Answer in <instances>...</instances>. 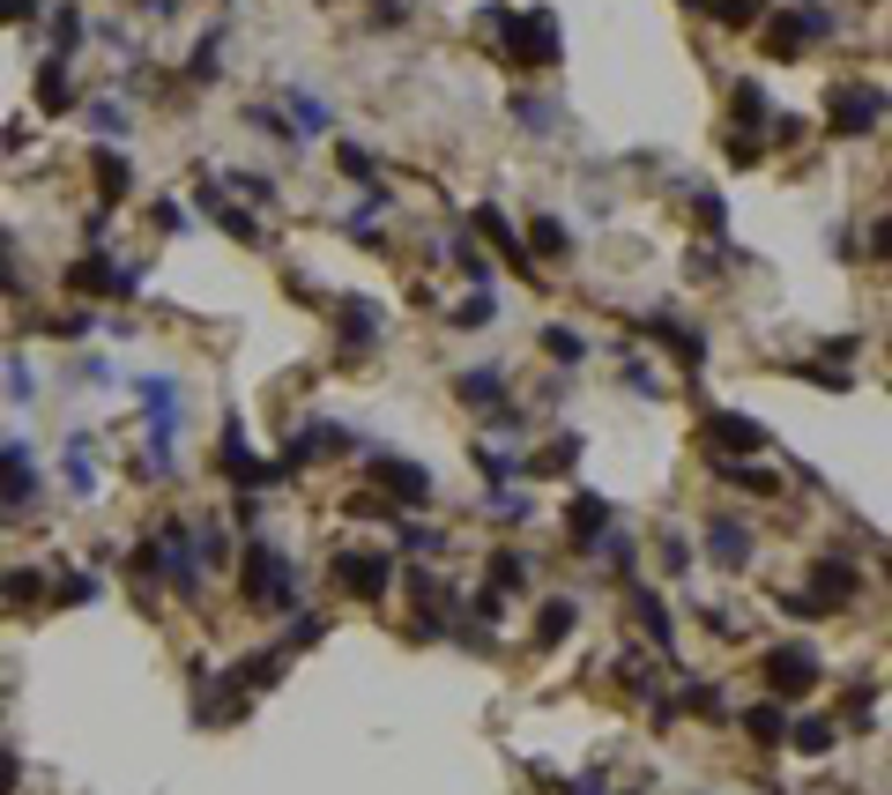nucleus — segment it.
Returning <instances> with one entry per match:
<instances>
[{
  "label": "nucleus",
  "instance_id": "4468645a",
  "mask_svg": "<svg viewBox=\"0 0 892 795\" xmlns=\"http://www.w3.org/2000/svg\"><path fill=\"white\" fill-rule=\"evenodd\" d=\"M68 283H75L83 297H112L120 291V268H112V253H83V260L68 268Z\"/></svg>",
  "mask_w": 892,
  "mask_h": 795
},
{
  "label": "nucleus",
  "instance_id": "09e8293b",
  "mask_svg": "<svg viewBox=\"0 0 892 795\" xmlns=\"http://www.w3.org/2000/svg\"><path fill=\"white\" fill-rule=\"evenodd\" d=\"M52 23H60V45H83V15H75V8H60Z\"/></svg>",
  "mask_w": 892,
  "mask_h": 795
},
{
  "label": "nucleus",
  "instance_id": "dca6fc26",
  "mask_svg": "<svg viewBox=\"0 0 892 795\" xmlns=\"http://www.w3.org/2000/svg\"><path fill=\"white\" fill-rule=\"evenodd\" d=\"M89 164H97V186H105V209H120V201L134 194L127 157H120V149H89Z\"/></svg>",
  "mask_w": 892,
  "mask_h": 795
},
{
  "label": "nucleus",
  "instance_id": "603ef678",
  "mask_svg": "<svg viewBox=\"0 0 892 795\" xmlns=\"http://www.w3.org/2000/svg\"><path fill=\"white\" fill-rule=\"evenodd\" d=\"M565 795H610V788H602V773H581V781H573Z\"/></svg>",
  "mask_w": 892,
  "mask_h": 795
},
{
  "label": "nucleus",
  "instance_id": "aec40b11",
  "mask_svg": "<svg viewBox=\"0 0 892 795\" xmlns=\"http://www.w3.org/2000/svg\"><path fill=\"white\" fill-rule=\"evenodd\" d=\"M744 729H752V744H781L789 736V713H781V699H759V707H744Z\"/></svg>",
  "mask_w": 892,
  "mask_h": 795
},
{
  "label": "nucleus",
  "instance_id": "a19ab883",
  "mask_svg": "<svg viewBox=\"0 0 892 795\" xmlns=\"http://www.w3.org/2000/svg\"><path fill=\"white\" fill-rule=\"evenodd\" d=\"M89 126H97V134H120V126H127V112H120V105H105V97H97V105H89Z\"/></svg>",
  "mask_w": 892,
  "mask_h": 795
},
{
  "label": "nucleus",
  "instance_id": "1a4fd4ad",
  "mask_svg": "<svg viewBox=\"0 0 892 795\" xmlns=\"http://www.w3.org/2000/svg\"><path fill=\"white\" fill-rule=\"evenodd\" d=\"M752 528H744V521H736V513H722V521H714V528H707V558H714V565H729V573H744V565H752Z\"/></svg>",
  "mask_w": 892,
  "mask_h": 795
},
{
  "label": "nucleus",
  "instance_id": "7ed1b4c3",
  "mask_svg": "<svg viewBox=\"0 0 892 795\" xmlns=\"http://www.w3.org/2000/svg\"><path fill=\"white\" fill-rule=\"evenodd\" d=\"M335 580H342V595L372 602V595H387V580H394V558H387V550H342Z\"/></svg>",
  "mask_w": 892,
  "mask_h": 795
},
{
  "label": "nucleus",
  "instance_id": "7c9ffc66",
  "mask_svg": "<svg viewBox=\"0 0 892 795\" xmlns=\"http://www.w3.org/2000/svg\"><path fill=\"white\" fill-rule=\"evenodd\" d=\"M714 476H722V484H736V491H781L766 468H744V461H714Z\"/></svg>",
  "mask_w": 892,
  "mask_h": 795
},
{
  "label": "nucleus",
  "instance_id": "39448f33",
  "mask_svg": "<svg viewBox=\"0 0 892 795\" xmlns=\"http://www.w3.org/2000/svg\"><path fill=\"white\" fill-rule=\"evenodd\" d=\"M885 112V89L878 83H841L833 89V134H870Z\"/></svg>",
  "mask_w": 892,
  "mask_h": 795
},
{
  "label": "nucleus",
  "instance_id": "20e7f679",
  "mask_svg": "<svg viewBox=\"0 0 892 795\" xmlns=\"http://www.w3.org/2000/svg\"><path fill=\"white\" fill-rule=\"evenodd\" d=\"M699 431H707V447H714V454H759V447H766V424L759 417H736V409H707Z\"/></svg>",
  "mask_w": 892,
  "mask_h": 795
},
{
  "label": "nucleus",
  "instance_id": "6ab92c4d",
  "mask_svg": "<svg viewBox=\"0 0 892 795\" xmlns=\"http://www.w3.org/2000/svg\"><path fill=\"white\" fill-rule=\"evenodd\" d=\"M380 484L387 491H402V505H431V476L425 468H410V461H380Z\"/></svg>",
  "mask_w": 892,
  "mask_h": 795
},
{
  "label": "nucleus",
  "instance_id": "a211bd4d",
  "mask_svg": "<svg viewBox=\"0 0 892 795\" xmlns=\"http://www.w3.org/2000/svg\"><path fill=\"white\" fill-rule=\"evenodd\" d=\"M454 394H462V402H476V409H499V402H506V372L476 365V372H462V379H454Z\"/></svg>",
  "mask_w": 892,
  "mask_h": 795
},
{
  "label": "nucleus",
  "instance_id": "79ce46f5",
  "mask_svg": "<svg viewBox=\"0 0 892 795\" xmlns=\"http://www.w3.org/2000/svg\"><path fill=\"white\" fill-rule=\"evenodd\" d=\"M662 573H692V543H684V536L662 543Z\"/></svg>",
  "mask_w": 892,
  "mask_h": 795
},
{
  "label": "nucleus",
  "instance_id": "393cba45",
  "mask_svg": "<svg viewBox=\"0 0 892 795\" xmlns=\"http://www.w3.org/2000/svg\"><path fill=\"white\" fill-rule=\"evenodd\" d=\"M736 120H744V134H759V120H773V97H766V83H736Z\"/></svg>",
  "mask_w": 892,
  "mask_h": 795
},
{
  "label": "nucleus",
  "instance_id": "f03ea898",
  "mask_svg": "<svg viewBox=\"0 0 892 795\" xmlns=\"http://www.w3.org/2000/svg\"><path fill=\"white\" fill-rule=\"evenodd\" d=\"M759 670H766V684H773V699H796V692L818 684V655H810L804 639H789V647H773V655H766Z\"/></svg>",
  "mask_w": 892,
  "mask_h": 795
},
{
  "label": "nucleus",
  "instance_id": "c756f323",
  "mask_svg": "<svg viewBox=\"0 0 892 795\" xmlns=\"http://www.w3.org/2000/svg\"><path fill=\"white\" fill-rule=\"evenodd\" d=\"M239 684H246V692H260V684H276V676H283V655H246V662H239Z\"/></svg>",
  "mask_w": 892,
  "mask_h": 795
},
{
  "label": "nucleus",
  "instance_id": "b1692460",
  "mask_svg": "<svg viewBox=\"0 0 892 795\" xmlns=\"http://www.w3.org/2000/svg\"><path fill=\"white\" fill-rule=\"evenodd\" d=\"M38 105H45V112H68V105H75V89H68V60H45V68H38Z\"/></svg>",
  "mask_w": 892,
  "mask_h": 795
},
{
  "label": "nucleus",
  "instance_id": "a878e982",
  "mask_svg": "<svg viewBox=\"0 0 892 795\" xmlns=\"http://www.w3.org/2000/svg\"><path fill=\"white\" fill-rule=\"evenodd\" d=\"M38 595H45V573H38V565L0 573V602H15V610H23V602H38Z\"/></svg>",
  "mask_w": 892,
  "mask_h": 795
},
{
  "label": "nucleus",
  "instance_id": "3c124183",
  "mask_svg": "<svg viewBox=\"0 0 892 795\" xmlns=\"http://www.w3.org/2000/svg\"><path fill=\"white\" fill-rule=\"evenodd\" d=\"M8 260H15V253L0 246V297H15V291H23V276H15V268H8Z\"/></svg>",
  "mask_w": 892,
  "mask_h": 795
},
{
  "label": "nucleus",
  "instance_id": "de8ad7c7",
  "mask_svg": "<svg viewBox=\"0 0 892 795\" xmlns=\"http://www.w3.org/2000/svg\"><path fill=\"white\" fill-rule=\"evenodd\" d=\"M439 543H447L439 528H402V550H439Z\"/></svg>",
  "mask_w": 892,
  "mask_h": 795
},
{
  "label": "nucleus",
  "instance_id": "0eeeda50",
  "mask_svg": "<svg viewBox=\"0 0 892 795\" xmlns=\"http://www.w3.org/2000/svg\"><path fill=\"white\" fill-rule=\"evenodd\" d=\"M320 454H350V431L342 424H297L291 447H283V468H305V461H320Z\"/></svg>",
  "mask_w": 892,
  "mask_h": 795
},
{
  "label": "nucleus",
  "instance_id": "e433bc0d",
  "mask_svg": "<svg viewBox=\"0 0 892 795\" xmlns=\"http://www.w3.org/2000/svg\"><path fill=\"white\" fill-rule=\"evenodd\" d=\"M573 461H581V439L565 431V439H558V447H551L543 461H536V468H543V476H558V468H573Z\"/></svg>",
  "mask_w": 892,
  "mask_h": 795
},
{
  "label": "nucleus",
  "instance_id": "c85d7f7f",
  "mask_svg": "<svg viewBox=\"0 0 892 795\" xmlns=\"http://www.w3.org/2000/svg\"><path fill=\"white\" fill-rule=\"evenodd\" d=\"M216 52H223V23H216L209 38L194 45V60H186V83H216Z\"/></svg>",
  "mask_w": 892,
  "mask_h": 795
},
{
  "label": "nucleus",
  "instance_id": "412c9836",
  "mask_svg": "<svg viewBox=\"0 0 892 795\" xmlns=\"http://www.w3.org/2000/svg\"><path fill=\"white\" fill-rule=\"evenodd\" d=\"M372 335H380V305L350 297V305H342V350H365Z\"/></svg>",
  "mask_w": 892,
  "mask_h": 795
},
{
  "label": "nucleus",
  "instance_id": "c9c22d12",
  "mask_svg": "<svg viewBox=\"0 0 892 795\" xmlns=\"http://www.w3.org/2000/svg\"><path fill=\"white\" fill-rule=\"evenodd\" d=\"M573 246V238H565V223H558V216H543V223H536V238H528V253H565Z\"/></svg>",
  "mask_w": 892,
  "mask_h": 795
},
{
  "label": "nucleus",
  "instance_id": "f257e3e1",
  "mask_svg": "<svg viewBox=\"0 0 892 795\" xmlns=\"http://www.w3.org/2000/svg\"><path fill=\"white\" fill-rule=\"evenodd\" d=\"M246 595L268 610H297V573L276 543H246Z\"/></svg>",
  "mask_w": 892,
  "mask_h": 795
},
{
  "label": "nucleus",
  "instance_id": "cd10ccee",
  "mask_svg": "<svg viewBox=\"0 0 892 795\" xmlns=\"http://www.w3.org/2000/svg\"><path fill=\"white\" fill-rule=\"evenodd\" d=\"M491 587H528V550H491Z\"/></svg>",
  "mask_w": 892,
  "mask_h": 795
},
{
  "label": "nucleus",
  "instance_id": "ddd939ff",
  "mask_svg": "<svg viewBox=\"0 0 892 795\" xmlns=\"http://www.w3.org/2000/svg\"><path fill=\"white\" fill-rule=\"evenodd\" d=\"M633 617H639V632H647L662 655L677 647V625H670V610H662V595H655V587H633Z\"/></svg>",
  "mask_w": 892,
  "mask_h": 795
},
{
  "label": "nucleus",
  "instance_id": "58836bf2",
  "mask_svg": "<svg viewBox=\"0 0 892 795\" xmlns=\"http://www.w3.org/2000/svg\"><path fill=\"white\" fill-rule=\"evenodd\" d=\"M75 602H97V580L75 573V580H60V610H75Z\"/></svg>",
  "mask_w": 892,
  "mask_h": 795
},
{
  "label": "nucleus",
  "instance_id": "49530a36",
  "mask_svg": "<svg viewBox=\"0 0 892 795\" xmlns=\"http://www.w3.org/2000/svg\"><path fill=\"white\" fill-rule=\"evenodd\" d=\"M335 164L350 171V179H372V157H365V149H335Z\"/></svg>",
  "mask_w": 892,
  "mask_h": 795
},
{
  "label": "nucleus",
  "instance_id": "c03bdc74",
  "mask_svg": "<svg viewBox=\"0 0 892 795\" xmlns=\"http://www.w3.org/2000/svg\"><path fill=\"white\" fill-rule=\"evenodd\" d=\"M684 707H692V713H722V692H714V684H692V692H684Z\"/></svg>",
  "mask_w": 892,
  "mask_h": 795
},
{
  "label": "nucleus",
  "instance_id": "9d476101",
  "mask_svg": "<svg viewBox=\"0 0 892 795\" xmlns=\"http://www.w3.org/2000/svg\"><path fill=\"white\" fill-rule=\"evenodd\" d=\"M610 521H618V513H610V499H595V491H581V499L565 505V536L581 550H588L595 536H610Z\"/></svg>",
  "mask_w": 892,
  "mask_h": 795
},
{
  "label": "nucleus",
  "instance_id": "8fccbe9b",
  "mask_svg": "<svg viewBox=\"0 0 892 795\" xmlns=\"http://www.w3.org/2000/svg\"><path fill=\"white\" fill-rule=\"evenodd\" d=\"M15 781H23V758H15V751H0V795L15 788Z\"/></svg>",
  "mask_w": 892,
  "mask_h": 795
},
{
  "label": "nucleus",
  "instance_id": "6e6552de",
  "mask_svg": "<svg viewBox=\"0 0 892 795\" xmlns=\"http://www.w3.org/2000/svg\"><path fill=\"white\" fill-rule=\"evenodd\" d=\"M781 30H773V52H804V45L833 38V15L826 8H789V15H773Z\"/></svg>",
  "mask_w": 892,
  "mask_h": 795
},
{
  "label": "nucleus",
  "instance_id": "2f4dec72",
  "mask_svg": "<svg viewBox=\"0 0 892 795\" xmlns=\"http://www.w3.org/2000/svg\"><path fill=\"white\" fill-rule=\"evenodd\" d=\"M454 268H462V276L476 283V291L491 283V260H484V246H476V238H454Z\"/></svg>",
  "mask_w": 892,
  "mask_h": 795
},
{
  "label": "nucleus",
  "instance_id": "bb28decb",
  "mask_svg": "<svg viewBox=\"0 0 892 795\" xmlns=\"http://www.w3.org/2000/svg\"><path fill=\"white\" fill-rule=\"evenodd\" d=\"M491 313H499V297H491V283H484L476 297H462V305L447 313V328H491Z\"/></svg>",
  "mask_w": 892,
  "mask_h": 795
},
{
  "label": "nucleus",
  "instance_id": "5701e85b",
  "mask_svg": "<svg viewBox=\"0 0 892 795\" xmlns=\"http://www.w3.org/2000/svg\"><path fill=\"white\" fill-rule=\"evenodd\" d=\"M833 736H841V729L810 713V721H789V736H781V744H796L804 758H826V751H833Z\"/></svg>",
  "mask_w": 892,
  "mask_h": 795
},
{
  "label": "nucleus",
  "instance_id": "ea45409f",
  "mask_svg": "<svg viewBox=\"0 0 892 795\" xmlns=\"http://www.w3.org/2000/svg\"><path fill=\"white\" fill-rule=\"evenodd\" d=\"M328 126V105L320 97H297V134H320Z\"/></svg>",
  "mask_w": 892,
  "mask_h": 795
},
{
  "label": "nucleus",
  "instance_id": "a18cd8bd",
  "mask_svg": "<svg viewBox=\"0 0 892 795\" xmlns=\"http://www.w3.org/2000/svg\"><path fill=\"white\" fill-rule=\"evenodd\" d=\"M52 328H60V335H97V313H60Z\"/></svg>",
  "mask_w": 892,
  "mask_h": 795
},
{
  "label": "nucleus",
  "instance_id": "423d86ee",
  "mask_svg": "<svg viewBox=\"0 0 892 795\" xmlns=\"http://www.w3.org/2000/svg\"><path fill=\"white\" fill-rule=\"evenodd\" d=\"M841 602H855V565L848 558H826V565H818V573H810V595L804 602H796V610H841Z\"/></svg>",
  "mask_w": 892,
  "mask_h": 795
},
{
  "label": "nucleus",
  "instance_id": "72a5a7b5",
  "mask_svg": "<svg viewBox=\"0 0 892 795\" xmlns=\"http://www.w3.org/2000/svg\"><path fill=\"white\" fill-rule=\"evenodd\" d=\"M8 402H38V372L23 357H8Z\"/></svg>",
  "mask_w": 892,
  "mask_h": 795
},
{
  "label": "nucleus",
  "instance_id": "4c0bfd02",
  "mask_svg": "<svg viewBox=\"0 0 892 795\" xmlns=\"http://www.w3.org/2000/svg\"><path fill=\"white\" fill-rule=\"evenodd\" d=\"M491 513H499V521H528V491H491Z\"/></svg>",
  "mask_w": 892,
  "mask_h": 795
},
{
  "label": "nucleus",
  "instance_id": "9b49d317",
  "mask_svg": "<svg viewBox=\"0 0 892 795\" xmlns=\"http://www.w3.org/2000/svg\"><path fill=\"white\" fill-rule=\"evenodd\" d=\"M639 328L670 342V357H677V365H699V357H707V335H699V328H677V313H647Z\"/></svg>",
  "mask_w": 892,
  "mask_h": 795
},
{
  "label": "nucleus",
  "instance_id": "473e14b6",
  "mask_svg": "<svg viewBox=\"0 0 892 795\" xmlns=\"http://www.w3.org/2000/svg\"><path fill=\"white\" fill-rule=\"evenodd\" d=\"M543 350H551L558 365H581V357H588V342L573 335V328H551V335H543Z\"/></svg>",
  "mask_w": 892,
  "mask_h": 795
},
{
  "label": "nucleus",
  "instance_id": "2eb2a0df",
  "mask_svg": "<svg viewBox=\"0 0 892 795\" xmlns=\"http://www.w3.org/2000/svg\"><path fill=\"white\" fill-rule=\"evenodd\" d=\"M573 625H581V602H573V595H551V602L536 610V647H558V639H573Z\"/></svg>",
  "mask_w": 892,
  "mask_h": 795
},
{
  "label": "nucleus",
  "instance_id": "f3484780",
  "mask_svg": "<svg viewBox=\"0 0 892 795\" xmlns=\"http://www.w3.org/2000/svg\"><path fill=\"white\" fill-rule=\"evenodd\" d=\"M134 394H142L149 424H179V387H171L164 372H142V379H134Z\"/></svg>",
  "mask_w": 892,
  "mask_h": 795
},
{
  "label": "nucleus",
  "instance_id": "4be33fe9",
  "mask_svg": "<svg viewBox=\"0 0 892 795\" xmlns=\"http://www.w3.org/2000/svg\"><path fill=\"white\" fill-rule=\"evenodd\" d=\"M588 550L610 565V573H633V565H639V536H633V528H610V536H595Z\"/></svg>",
  "mask_w": 892,
  "mask_h": 795
},
{
  "label": "nucleus",
  "instance_id": "f8f14e48",
  "mask_svg": "<svg viewBox=\"0 0 892 795\" xmlns=\"http://www.w3.org/2000/svg\"><path fill=\"white\" fill-rule=\"evenodd\" d=\"M476 231H484L491 246L506 253V268H513V276H536V253L521 246V231H513V223H506V216H499V209H484V216H476Z\"/></svg>",
  "mask_w": 892,
  "mask_h": 795
},
{
  "label": "nucleus",
  "instance_id": "37998d69",
  "mask_svg": "<svg viewBox=\"0 0 892 795\" xmlns=\"http://www.w3.org/2000/svg\"><path fill=\"white\" fill-rule=\"evenodd\" d=\"M291 617H297V625H291V647H313V639L328 632V625H320V617H313V610H291Z\"/></svg>",
  "mask_w": 892,
  "mask_h": 795
},
{
  "label": "nucleus",
  "instance_id": "f704fd0d",
  "mask_svg": "<svg viewBox=\"0 0 892 795\" xmlns=\"http://www.w3.org/2000/svg\"><path fill=\"white\" fill-rule=\"evenodd\" d=\"M625 387H633V394H647V402L662 394V379H655V365H647V357H625Z\"/></svg>",
  "mask_w": 892,
  "mask_h": 795
}]
</instances>
